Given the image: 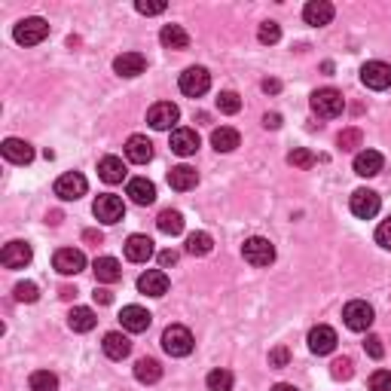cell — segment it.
<instances>
[{
	"mask_svg": "<svg viewBox=\"0 0 391 391\" xmlns=\"http://www.w3.org/2000/svg\"><path fill=\"white\" fill-rule=\"evenodd\" d=\"M196 346V339L193 334L183 324H171V327H165V334H162V348H165V355H171V358H187L190 351Z\"/></svg>",
	"mask_w": 391,
	"mask_h": 391,
	"instance_id": "1",
	"label": "cell"
},
{
	"mask_svg": "<svg viewBox=\"0 0 391 391\" xmlns=\"http://www.w3.org/2000/svg\"><path fill=\"white\" fill-rule=\"evenodd\" d=\"M312 110H315L321 120H336V116L342 113V107H346V98H342L339 89H318V92H312Z\"/></svg>",
	"mask_w": 391,
	"mask_h": 391,
	"instance_id": "2",
	"label": "cell"
},
{
	"mask_svg": "<svg viewBox=\"0 0 391 391\" xmlns=\"http://www.w3.org/2000/svg\"><path fill=\"white\" fill-rule=\"evenodd\" d=\"M342 321H346V327L348 330H355V334H364V330L373 327V321H376V312L370 302L364 300H351L346 309H342Z\"/></svg>",
	"mask_w": 391,
	"mask_h": 391,
	"instance_id": "3",
	"label": "cell"
},
{
	"mask_svg": "<svg viewBox=\"0 0 391 391\" xmlns=\"http://www.w3.org/2000/svg\"><path fill=\"white\" fill-rule=\"evenodd\" d=\"M242 254H244V260L251 263V266H269L272 260H276V244H272L269 239H263V236H254L242 244Z\"/></svg>",
	"mask_w": 391,
	"mask_h": 391,
	"instance_id": "4",
	"label": "cell"
},
{
	"mask_svg": "<svg viewBox=\"0 0 391 391\" xmlns=\"http://www.w3.org/2000/svg\"><path fill=\"white\" fill-rule=\"evenodd\" d=\"M13 37H16V43H22V46H37V43H43L49 37V25L43 22V18H37V16L22 18V22L16 25Z\"/></svg>",
	"mask_w": 391,
	"mask_h": 391,
	"instance_id": "5",
	"label": "cell"
},
{
	"mask_svg": "<svg viewBox=\"0 0 391 391\" xmlns=\"http://www.w3.org/2000/svg\"><path fill=\"white\" fill-rule=\"evenodd\" d=\"M92 211H95V217L101 220V223H120L125 217V205H123L120 196H113V193L98 196L95 205H92Z\"/></svg>",
	"mask_w": 391,
	"mask_h": 391,
	"instance_id": "6",
	"label": "cell"
},
{
	"mask_svg": "<svg viewBox=\"0 0 391 391\" xmlns=\"http://www.w3.org/2000/svg\"><path fill=\"white\" fill-rule=\"evenodd\" d=\"M361 83L367 86V89L373 92H382L391 86V64L385 62H367L364 67H361Z\"/></svg>",
	"mask_w": 391,
	"mask_h": 391,
	"instance_id": "7",
	"label": "cell"
},
{
	"mask_svg": "<svg viewBox=\"0 0 391 391\" xmlns=\"http://www.w3.org/2000/svg\"><path fill=\"white\" fill-rule=\"evenodd\" d=\"M86 190H89V183H86V178L80 171H67L55 181V196L64 202H76L80 196H86Z\"/></svg>",
	"mask_w": 391,
	"mask_h": 391,
	"instance_id": "8",
	"label": "cell"
},
{
	"mask_svg": "<svg viewBox=\"0 0 391 391\" xmlns=\"http://www.w3.org/2000/svg\"><path fill=\"white\" fill-rule=\"evenodd\" d=\"M178 120H181V110H178V104H171V101H159L147 110V123H150L156 132H169Z\"/></svg>",
	"mask_w": 391,
	"mask_h": 391,
	"instance_id": "9",
	"label": "cell"
},
{
	"mask_svg": "<svg viewBox=\"0 0 391 391\" xmlns=\"http://www.w3.org/2000/svg\"><path fill=\"white\" fill-rule=\"evenodd\" d=\"M211 89V74L205 67H187L181 74V92L190 95V98H199Z\"/></svg>",
	"mask_w": 391,
	"mask_h": 391,
	"instance_id": "10",
	"label": "cell"
},
{
	"mask_svg": "<svg viewBox=\"0 0 391 391\" xmlns=\"http://www.w3.org/2000/svg\"><path fill=\"white\" fill-rule=\"evenodd\" d=\"M379 208H382V202H379V196L373 190H355L351 193V214L361 220H373Z\"/></svg>",
	"mask_w": 391,
	"mask_h": 391,
	"instance_id": "11",
	"label": "cell"
},
{
	"mask_svg": "<svg viewBox=\"0 0 391 391\" xmlns=\"http://www.w3.org/2000/svg\"><path fill=\"white\" fill-rule=\"evenodd\" d=\"M52 266H55V272H62V276H76V272L86 269V254L76 248H62V251H55Z\"/></svg>",
	"mask_w": 391,
	"mask_h": 391,
	"instance_id": "12",
	"label": "cell"
},
{
	"mask_svg": "<svg viewBox=\"0 0 391 391\" xmlns=\"http://www.w3.org/2000/svg\"><path fill=\"white\" fill-rule=\"evenodd\" d=\"M336 330L327 327V324H318L309 330V351L312 355H330L336 348Z\"/></svg>",
	"mask_w": 391,
	"mask_h": 391,
	"instance_id": "13",
	"label": "cell"
},
{
	"mask_svg": "<svg viewBox=\"0 0 391 391\" xmlns=\"http://www.w3.org/2000/svg\"><path fill=\"white\" fill-rule=\"evenodd\" d=\"M31 257H34V251L28 242H9L4 254H0V263H4L6 269H25L28 263H31Z\"/></svg>",
	"mask_w": 391,
	"mask_h": 391,
	"instance_id": "14",
	"label": "cell"
},
{
	"mask_svg": "<svg viewBox=\"0 0 391 391\" xmlns=\"http://www.w3.org/2000/svg\"><path fill=\"white\" fill-rule=\"evenodd\" d=\"M334 4H327V0H309L306 9H302V18H306V25H315V28H324L334 22Z\"/></svg>",
	"mask_w": 391,
	"mask_h": 391,
	"instance_id": "15",
	"label": "cell"
},
{
	"mask_svg": "<svg viewBox=\"0 0 391 391\" xmlns=\"http://www.w3.org/2000/svg\"><path fill=\"white\" fill-rule=\"evenodd\" d=\"M138 290L147 293V297H165L169 293V276L162 269H147L138 278Z\"/></svg>",
	"mask_w": 391,
	"mask_h": 391,
	"instance_id": "16",
	"label": "cell"
},
{
	"mask_svg": "<svg viewBox=\"0 0 391 391\" xmlns=\"http://www.w3.org/2000/svg\"><path fill=\"white\" fill-rule=\"evenodd\" d=\"M0 150H4V159L13 162V165H28L34 159V147L28 141H22V138H6Z\"/></svg>",
	"mask_w": 391,
	"mask_h": 391,
	"instance_id": "17",
	"label": "cell"
},
{
	"mask_svg": "<svg viewBox=\"0 0 391 391\" xmlns=\"http://www.w3.org/2000/svg\"><path fill=\"white\" fill-rule=\"evenodd\" d=\"M113 71L132 80V76H141L147 71V58L141 52H123V55L113 58Z\"/></svg>",
	"mask_w": 391,
	"mask_h": 391,
	"instance_id": "18",
	"label": "cell"
},
{
	"mask_svg": "<svg viewBox=\"0 0 391 391\" xmlns=\"http://www.w3.org/2000/svg\"><path fill=\"white\" fill-rule=\"evenodd\" d=\"M125 159L135 165H147L153 159V144L147 141V135H132V138L125 141Z\"/></svg>",
	"mask_w": 391,
	"mask_h": 391,
	"instance_id": "19",
	"label": "cell"
},
{
	"mask_svg": "<svg viewBox=\"0 0 391 391\" xmlns=\"http://www.w3.org/2000/svg\"><path fill=\"white\" fill-rule=\"evenodd\" d=\"M120 321H123V327L129 330V334H144V330L150 327L153 315L147 309H141V306H125L120 312Z\"/></svg>",
	"mask_w": 391,
	"mask_h": 391,
	"instance_id": "20",
	"label": "cell"
},
{
	"mask_svg": "<svg viewBox=\"0 0 391 391\" xmlns=\"http://www.w3.org/2000/svg\"><path fill=\"white\" fill-rule=\"evenodd\" d=\"M382 153H376V150H361L355 156V174H361V178H376L379 171H382Z\"/></svg>",
	"mask_w": 391,
	"mask_h": 391,
	"instance_id": "21",
	"label": "cell"
},
{
	"mask_svg": "<svg viewBox=\"0 0 391 391\" xmlns=\"http://www.w3.org/2000/svg\"><path fill=\"white\" fill-rule=\"evenodd\" d=\"M92 272L101 285H113V281L123 278V266H120V260H113V257H95Z\"/></svg>",
	"mask_w": 391,
	"mask_h": 391,
	"instance_id": "22",
	"label": "cell"
},
{
	"mask_svg": "<svg viewBox=\"0 0 391 391\" xmlns=\"http://www.w3.org/2000/svg\"><path fill=\"white\" fill-rule=\"evenodd\" d=\"M196 183H199V171L190 169V165H174V169L169 171V187L178 190V193H187L193 190Z\"/></svg>",
	"mask_w": 391,
	"mask_h": 391,
	"instance_id": "23",
	"label": "cell"
},
{
	"mask_svg": "<svg viewBox=\"0 0 391 391\" xmlns=\"http://www.w3.org/2000/svg\"><path fill=\"white\" fill-rule=\"evenodd\" d=\"M67 324H71L74 334H89V330H95V324H98V315L89 306H74L71 315H67Z\"/></svg>",
	"mask_w": 391,
	"mask_h": 391,
	"instance_id": "24",
	"label": "cell"
},
{
	"mask_svg": "<svg viewBox=\"0 0 391 391\" xmlns=\"http://www.w3.org/2000/svg\"><path fill=\"white\" fill-rule=\"evenodd\" d=\"M171 150L178 156H193L199 150V135H196V129H174L171 132Z\"/></svg>",
	"mask_w": 391,
	"mask_h": 391,
	"instance_id": "25",
	"label": "cell"
},
{
	"mask_svg": "<svg viewBox=\"0 0 391 391\" xmlns=\"http://www.w3.org/2000/svg\"><path fill=\"white\" fill-rule=\"evenodd\" d=\"M125 257H129L132 263H147L153 257V239L129 236V242H125Z\"/></svg>",
	"mask_w": 391,
	"mask_h": 391,
	"instance_id": "26",
	"label": "cell"
},
{
	"mask_svg": "<svg viewBox=\"0 0 391 391\" xmlns=\"http://www.w3.org/2000/svg\"><path fill=\"white\" fill-rule=\"evenodd\" d=\"M211 144L217 153H232L242 144V135L236 129H230V125H220V129L211 132Z\"/></svg>",
	"mask_w": 391,
	"mask_h": 391,
	"instance_id": "27",
	"label": "cell"
},
{
	"mask_svg": "<svg viewBox=\"0 0 391 391\" xmlns=\"http://www.w3.org/2000/svg\"><path fill=\"white\" fill-rule=\"evenodd\" d=\"M125 193L132 196L135 205H153L156 202V187H153V181H147V178H132Z\"/></svg>",
	"mask_w": 391,
	"mask_h": 391,
	"instance_id": "28",
	"label": "cell"
},
{
	"mask_svg": "<svg viewBox=\"0 0 391 391\" xmlns=\"http://www.w3.org/2000/svg\"><path fill=\"white\" fill-rule=\"evenodd\" d=\"M101 348H104V355L110 358V361H123V358L132 351V342L125 339L123 334H116V330H113V334H107V336H104Z\"/></svg>",
	"mask_w": 391,
	"mask_h": 391,
	"instance_id": "29",
	"label": "cell"
},
{
	"mask_svg": "<svg viewBox=\"0 0 391 391\" xmlns=\"http://www.w3.org/2000/svg\"><path fill=\"white\" fill-rule=\"evenodd\" d=\"M98 174H101L104 183H120L125 178V165L120 156H104V159L98 162Z\"/></svg>",
	"mask_w": 391,
	"mask_h": 391,
	"instance_id": "30",
	"label": "cell"
},
{
	"mask_svg": "<svg viewBox=\"0 0 391 391\" xmlns=\"http://www.w3.org/2000/svg\"><path fill=\"white\" fill-rule=\"evenodd\" d=\"M159 43L165 49H187L190 46V34L181 25H165L159 31Z\"/></svg>",
	"mask_w": 391,
	"mask_h": 391,
	"instance_id": "31",
	"label": "cell"
},
{
	"mask_svg": "<svg viewBox=\"0 0 391 391\" xmlns=\"http://www.w3.org/2000/svg\"><path fill=\"white\" fill-rule=\"evenodd\" d=\"M135 379L144 385H153V382H159L162 379V367H159V361H153V358H141L138 364H135Z\"/></svg>",
	"mask_w": 391,
	"mask_h": 391,
	"instance_id": "32",
	"label": "cell"
},
{
	"mask_svg": "<svg viewBox=\"0 0 391 391\" xmlns=\"http://www.w3.org/2000/svg\"><path fill=\"white\" fill-rule=\"evenodd\" d=\"M156 227H159V232H165V236H181L183 232V214L174 211V208H165L159 217H156Z\"/></svg>",
	"mask_w": 391,
	"mask_h": 391,
	"instance_id": "33",
	"label": "cell"
},
{
	"mask_svg": "<svg viewBox=\"0 0 391 391\" xmlns=\"http://www.w3.org/2000/svg\"><path fill=\"white\" fill-rule=\"evenodd\" d=\"M211 248L214 239L208 232H190L187 236V254H193V257H205V254H211Z\"/></svg>",
	"mask_w": 391,
	"mask_h": 391,
	"instance_id": "34",
	"label": "cell"
},
{
	"mask_svg": "<svg viewBox=\"0 0 391 391\" xmlns=\"http://www.w3.org/2000/svg\"><path fill=\"white\" fill-rule=\"evenodd\" d=\"M232 373L230 370H211L208 379H205V385H208V391H232Z\"/></svg>",
	"mask_w": 391,
	"mask_h": 391,
	"instance_id": "35",
	"label": "cell"
},
{
	"mask_svg": "<svg viewBox=\"0 0 391 391\" xmlns=\"http://www.w3.org/2000/svg\"><path fill=\"white\" fill-rule=\"evenodd\" d=\"M31 391H58V376L49 370H37L31 373Z\"/></svg>",
	"mask_w": 391,
	"mask_h": 391,
	"instance_id": "36",
	"label": "cell"
},
{
	"mask_svg": "<svg viewBox=\"0 0 391 391\" xmlns=\"http://www.w3.org/2000/svg\"><path fill=\"white\" fill-rule=\"evenodd\" d=\"M288 162L293 165V169H312L318 159H315V153H312V150H306V147H297V150L288 153Z\"/></svg>",
	"mask_w": 391,
	"mask_h": 391,
	"instance_id": "37",
	"label": "cell"
},
{
	"mask_svg": "<svg viewBox=\"0 0 391 391\" xmlns=\"http://www.w3.org/2000/svg\"><path fill=\"white\" fill-rule=\"evenodd\" d=\"M257 40H260L263 46L278 43V40H281V28H278V22H263L260 31H257Z\"/></svg>",
	"mask_w": 391,
	"mask_h": 391,
	"instance_id": "38",
	"label": "cell"
},
{
	"mask_svg": "<svg viewBox=\"0 0 391 391\" xmlns=\"http://www.w3.org/2000/svg\"><path fill=\"white\" fill-rule=\"evenodd\" d=\"M16 300L18 302H37V300H40V288H37L34 281H18V285H16Z\"/></svg>",
	"mask_w": 391,
	"mask_h": 391,
	"instance_id": "39",
	"label": "cell"
},
{
	"mask_svg": "<svg viewBox=\"0 0 391 391\" xmlns=\"http://www.w3.org/2000/svg\"><path fill=\"white\" fill-rule=\"evenodd\" d=\"M217 110L220 113H239L242 110V98L236 92H220L217 95Z\"/></svg>",
	"mask_w": 391,
	"mask_h": 391,
	"instance_id": "40",
	"label": "cell"
},
{
	"mask_svg": "<svg viewBox=\"0 0 391 391\" xmlns=\"http://www.w3.org/2000/svg\"><path fill=\"white\" fill-rule=\"evenodd\" d=\"M351 373H355V364H351V358H346V355L330 364V376L334 379H351Z\"/></svg>",
	"mask_w": 391,
	"mask_h": 391,
	"instance_id": "41",
	"label": "cell"
},
{
	"mask_svg": "<svg viewBox=\"0 0 391 391\" xmlns=\"http://www.w3.org/2000/svg\"><path fill=\"white\" fill-rule=\"evenodd\" d=\"M361 141H364V135H361V129H342L336 144L342 147V150H355V147H361Z\"/></svg>",
	"mask_w": 391,
	"mask_h": 391,
	"instance_id": "42",
	"label": "cell"
},
{
	"mask_svg": "<svg viewBox=\"0 0 391 391\" xmlns=\"http://www.w3.org/2000/svg\"><path fill=\"white\" fill-rule=\"evenodd\" d=\"M370 391H391V370H376L370 376Z\"/></svg>",
	"mask_w": 391,
	"mask_h": 391,
	"instance_id": "43",
	"label": "cell"
},
{
	"mask_svg": "<svg viewBox=\"0 0 391 391\" xmlns=\"http://www.w3.org/2000/svg\"><path fill=\"white\" fill-rule=\"evenodd\" d=\"M288 361H290V351H288L285 346H278V348H272V351H269V367L281 370V367H288Z\"/></svg>",
	"mask_w": 391,
	"mask_h": 391,
	"instance_id": "44",
	"label": "cell"
},
{
	"mask_svg": "<svg viewBox=\"0 0 391 391\" xmlns=\"http://www.w3.org/2000/svg\"><path fill=\"white\" fill-rule=\"evenodd\" d=\"M376 244H379V248H385V251H391V217L379 223V230H376Z\"/></svg>",
	"mask_w": 391,
	"mask_h": 391,
	"instance_id": "45",
	"label": "cell"
},
{
	"mask_svg": "<svg viewBox=\"0 0 391 391\" xmlns=\"http://www.w3.org/2000/svg\"><path fill=\"white\" fill-rule=\"evenodd\" d=\"M165 6L169 4H162V0L159 4H147V0H138V4H135V9H138L141 16H159V13H165Z\"/></svg>",
	"mask_w": 391,
	"mask_h": 391,
	"instance_id": "46",
	"label": "cell"
},
{
	"mask_svg": "<svg viewBox=\"0 0 391 391\" xmlns=\"http://www.w3.org/2000/svg\"><path fill=\"white\" fill-rule=\"evenodd\" d=\"M364 348H367V355H370V358H376V361L385 355V348H382V339H379V336H367Z\"/></svg>",
	"mask_w": 391,
	"mask_h": 391,
	"instance_id": "47",
	"label": "cell"
},
{
	"mask_svg": "<svg viewBox=\"0 0 391 391\" xmlns=\"http://www.w3.org/2000/svg\"><path fill=\"white\" fill-rule=\"evenodd\" d=\"M174 263H178V251H171V248H169V251H162V254H159V266H162V269L174 266Z\"/></svg>",
	"mask_w": 391,
	"mask_h": 391,
	"instance_id": "48",
	"label": "cell"
},
{
	"mask_svg": "<svg viewBox=\"0 0 391 391\" xmlns=\"http://www.w3.org/2000/svg\"><path fill=\"white\" fill-rule=\"evenodd\" d=\"M263 125H266V129H278V125H281V113H266V116H263Z\"/></svg>",
	"mask_w": 391,
	"mask_h": 391,
	"instance_id": "49",
	"label": "cell"
},
{
	"mask_svg": "<svg viewBox=\"0 0 391 391\" xmlns=\"http://www.w3.org/2000/svg\"><path fill=\"white\" fill-rule=\"evenodd\" d=\"M83 239H86V242H92V244H101V242H104V236H101V232H95V230H86V232H83Z\"/></svg>",
	"mask_w": 391,
	"mask_h": 391,
	"instance_id": "50",
	"label": "cell"
},
{
	"mask_svg": "<svg viewBox=\"0 0 391 391\" xmlns=\"http://www.w3.org/2000/svg\"><path fill=\"white\" fill-rule=\"evenodd\" d=\"M92 297H95L98 302H101V306H107V302H113V297H110V290H95V293H92Z\"/></svg>",
	"mask_w": 391,
	"mask_h": 391,
	"instance_id": "51",
	"label": "cell"
},
{
	"mask_svg": "<svg viewBox=\"0 0 391 391\" xmlns=\"http://www.w3.org/2000/svg\"><path fill=\"white\" fill-rule=\"evenodd\" d=\"M281 89V83L278 80H263V92H269V95H276Z\"/></svg>",
	"mask_w": 391,
	"mask_h": 391,
	"instance_id": "52",
	"label": "cell"
},
{
	"mask_svg": "<svg viewBox=\"0 0 391 391\" xmlns=\"http://www.w3.org/2000/svg\"><path fill=\"white\" fill-rule=\"evenodd\" d=\"M272 391H300V388H293L288 382H278V385H272Z\"/></svg>",
	"mask_w": 391,
	"mask_h": 391,
	"instance_id": "53",
	"label": "cell"
}]
</instances>
